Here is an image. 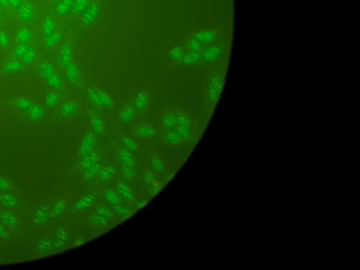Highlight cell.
<instances>
[{
	"instance_id": "obj_1",
	"label": "cell",
	"mask_w": 360,
	"mask_h": 270,
	"mask_svg": "<svg viewBox=\"0 0 360 270\" xmlns=\"http://www.w3.org/2000/svg\"><path fill=\"white\" fill-rule=\"evenodd\" d=\"M86 102L90 108L98 112H111L117 107L114 95L94 85H89L85 89Z\"/></svg>"
},
{
	"instance_id": "obj_2",
	"label": "cell",
	"mask_w": 360,
	"mask_h": 270,
	"mask_svg": "<svg viewBox=\"0 0 360 270\" xmlns=\"http://www.w3.org/2000/svg\"><path fill=\"white\" fill-rule=\"evenodd\" d=\"M119 218L113 209L106 203H97L90 211L88 224L96 232L107 231L115 225Z\"/></svg>"
},
{
	"instance_id": "obj_3",
	"label": "cell",
	"mask_w": 360,
	"mask_h": 270,
	"mask_svg": "<svg viewBox=\"0 0 360 270\" xmlns=\"http://www.w3.org/2000/svg\"><path fill=\"white\" fill-rule=\"evenodd\" d=\"M225 82V71H210L206 77L204 88V102L208 113H213L218 102Z\"/></svg>"
},
{
	"instance_id": "obj_4",
	"label": "cell",
	"mask_w": 360,
	"mask_h": 270,
	"mask_svg": "<svg viewBox=\"0 0 360 270\" xmlns=\"http://www.w3.org/2000/svg\"><path fill=\"white\" fill-rule=\"evenodd\" d=\"M186 144L194 140L197 134V125L193 114L184 108L177 125L173 129Z\"/></svg>"
},
{
	"instance_id": "obj_5",
	"label": "cell",
	"mask_w": 360,
	"mask_h": 270,
	"mask_svg": "<svg viewBox=\"0 0 360 270\" xmlns=\"http://www.w3.org/2000/svg\"><path fill=\"white\" fill-rule=\"evenodd\" d=\"M152 101V89L149 87H142L132 93L128 102L135 108L139 115H145L150 111Z\"/></svg>"
},
{
	"instance_id": "obj_6",
	"label": "cell",
	"mask_w": 360,
	"mask_h": 270,
	"mask_svg": "<svg viewBox=\"0 0 360 270\" xmlns=\"http://www.w3.org/2000/svg\"><path fill=\"white\" fill-rule=\"evenodd\" d=\"M223 35L222 28L206 27L191 30L187 34L185 37L194 40L206 47L213 44L221 43V38Z\"/></svg>"
},
{
	"instance_id": "obj_7",
	"label": "cell",
	"mask_w": 360,
	"mask_h": 270,
	"mask_svg": "<svg viewBox=\"0 0 360 270\" xmlns=\"http://www.w3.org/2000/svg\"><path fill=\"white\" fill-rule=\"evenodd\" d=\"M184 108L179 106H166L161 110L157 119V124L161 132L173 130L177 125Z\"/></svg>"
},
{
	"instance_id": "obj_8",
	"label": "cell",
	"mask_w": 360,
	"mask_h": 270,
	"mask_svg": "<svg viewBox=\"0 0 360 270\" xmlns=\"http://www.w3.org/2000/svg\"><path fill=\"white\" fill-rule=\"evenodd\" d=\"M161 130L153 123H136L131 129V134L139 142H154L160 139Z\"/></svg>"
},
{
	"instance_id": "obj_9",
	"label": "cell",
	"mask_w": 360,
	"mask_h": 270,
	"mask_svg": "<svg viewBox=\"0 0 360 270\" xmlns=\"http://www.w3.org/2000/svg\"><path fill=\"white\" fill-rule=\"evenodd\" d=\"M0 220L13 235L22 233L24 221L18 211L0 208Z\"/></svg>"
},
{
	"instance_id": "obj_10",
	"label": "cell",
	"mask_w": 360,
	"mask_h": 270,
	"mask_svg": "<svg viewBox=\"0 0 360 270\" xmlns=\"http://www.w3.org/2000/svg\"><path fill=\"white\" fill-rule=\"evenodd\" d=\"M50 222V203L47 201H39L36 203L32 216L33 227L36 229H43Z\"/></svg>"
},
{
	"instance_id": "obj_11",
	"label": "cell",
	"mask_w": 360,
	"mask_h": 270,
	"mask_svg": "<svg viewBox=\"0 0 360 270\" xmlns=\"http://www.w3.org/2000/svg\"><path fill=\"white\" fill-rule=\"evenodd\" d=\"M101 17V1L90 0L87 8L83 11L79 22L85 28H93L99 22Z\"/></svg>"
},
{
	"instance_id": "obj_12",
	"label": "cell",
	"mask_w": 360,
	"mask_h": 270,
	"mask_svg": "<svg viewBox=\"0 0 360 270\" xmlns=\"http://www.w3.org/2000/svg\"><path fill=\"white\" fill-rule=\"evenodd\" d=\"M23 202L24 197L15 189L0 193V208L19 212L23 206Z\"/></svg>"
},
{
	"instance_id": "obj_13",
	"label": "cell",
	"mask_w": 360,
	"mask_h": 270,
	"mask_svg": "<svg viewBox=\"0 0 360 270\" xmlns=\"http://www.w3.org/2000/svg\"><path fill=\"white\" fill-rule=\"evenodd\" d=\"M113 188L125 204L132 206V205L137 202V194L132 184L123 180H118L115 182Z\"/></svg>"
},
{
	"instance_id": "obj_14",
	"label": "cell",
	"mask_w": 360,
	"mask_h": 270,
	"mask_svg": "<svg viewBox=\"0 0 360 270\" xmlns=\"http://www.w3.org/2000/svg\"><path fill=\"white\" fill-rule=\"evenodd\" d=\"M98 193L95 190L89 191L79 197L73 205V210L75 213L90 212L99 199Z\"/></svg>"
},
{
	"instance_id": "obj_15",
	"label": "cell",
	"mask_w": 360,
	"mask_h": 270,
	"mask_svg": "<svg viewBox=\"0 0 360 270\" xmlns=\"http://www.w3.org/2000/svg\"><path fill=\"white\" fill-rule=\"evenodd\" d=\"M188 49L186 47L183 40L175 42L165 51L163 57L166 62L171 63L172 65L177 66L183 60Z\"/></svg>"
},
{
	"instance_id": "obj_16",
	"label": "cell",
	"mask_w": 360,
	"mask_h": 270,
	"mask_svg": "<svg viewBox=\"0 0 360 270\" xmlns=\"http://www.w3.org/2000/svg\"><path fill=\"white\" fill-rule=\"evenodd\" d=\"M148 168L151 175L164 176L169 172L170 165L166 158L155 153L148 159Z\"/></svg>"
},
{
	"instance_id": "obj_17",
	"label": "cell",
	"mask_w": 360,
	"mask_h": 270,
	"mask_svg": "<svg viewBox=\"0 0 360 270\" xmlns=\"http://www.w3.org/2000/svg\"><path fill=\"white\" fill-rule=\"evenodd\" d=\"M139 120V113L135 108L128 102L123 104L119 108L117 113V121L123 125H132L138 123Z\"/></svg>"
},
{
	"instance_id": "obj_18",
	"label": "cell",
	"mask_w": 360,
	"mask_h": 270,
	"mask_svg": "<svg viewBox=\"0 0 360 270\" xmlns=\"http://www.w3.org/2000/svg\"><path fill=\"white\" fill-rule=\"evenodd\" d=\"M115 162L119 167H138L137 156L118 145L115 148Z\"/></svg>"
},
{
	"instance_id": "obj_19",
	"label": "cell",
	"mask_w": 360,
	"mask_h": 270,
	"mask_svg": "<svg viewBox=\"0 0 360 270\" xmlns=\"http://www.w3.org/2000/svg\"><path fill=\"white\" fill-rule=\"evenodd\" d=\"M81 111V104L76 99L64 101L61 104L59 113L61 118L64 121H70L75 119Z\"/></svg>"
},
{
	"instance_id": "obj_20",
	"label": "cell",
	"mask_w": 360,
	"mask_h": 270,
	"mask_svg": "<svg viewBox=\"0 0 360 270\" xmlns=\"http://www.w3.org/2000/svg\"><path fill=\"white\" fill-rule=\"evenodd\" d=\"M88 131L97 138L107 134L108 132L107 121L100 112H95L91 115L88 122Z\"/></svg>"
},
{
	"instance_id": "obj_21",
	"label": "cell",
	"mask_w": 360,
	"mask_h": 270,
	"mask_svg": "<svg viewBox=\"0 0 360 270\" xmlns=\"http://www.w3.org/2000/svg\"><path fill=\"white\" fill-rule=\"evenodd\" d=\"M97 146V137L89 132L83 135L79 142L77 147V153L79 157H85L90 156L95 151Z\"/></svg>"
},
{
	"instance_id": "obj_22",
	"label": "cell",
	"mask_w": 360,
	"mask_h": 270,
	"mask_svg": "<svg viewBox=\"0 0 360 270\" xmlns=\"http://www.w3.org/2000/svg\"><path fill=\"white\" fill-rule=\"evenodd\" d=\"M35 254L39 257L54 254V236L45 235L37 238L35 241Z\"/></svg>"
},
{
	"instance_id": "obj_23",
	"label": "cell",
	"mask_w": 360,
	"mask_h": 270,
	"mask_svg": "<svg viewBox=\"0 0 360 270\" xmlns=\"http://www.w3.org/2000/svg\"><path fill=\"white\" fill-rule=\"evenodd\" d=\"M68 209V201L64 198L55 199L50 203L51 221H58L63 219L67 214Z\"/></svg>"
},
{
	"instance_id": "obj_24",
	"label": "cell",
	"mask_w": 360,
	"mask_h": 270,
	"mask_svg": "<svg viewBox=\"0 0 360 270\" xmlns=\"http://www.w3.org/2000/svg\"><path fill=\"white\" fill-rule=\"evenodd\" d=\"M160 140L163 145L170 148V149H176V148L181 147L186 144L183 139L175 130L161 132Z\"/></svg>"
},
{
	"instance_id": "obj_25",
	"label": "cell",
	"mask_w": 360,
	"mask_h": 270,
	"mask_svg": "<svg viewBox=\"0 0 360 270\" xmlns=\"http://www.w3.org/2000/svg\"><path fill=\"white\" fill-rule=\"evenodd\" d=\"M71 243V237L64 226H58L54 236V254L62 252Z\"/></svg>"
},
{
	"instance_id": "obj_26",
	"label": "cell",
	"mask_w": 360,
	"mask_h": 270,
	"mask_svg": "<svg viewBox=\"0 0 360 270\" xmlns=\"http://www.w3.org/2000/svg\"><path fill=\"white\" fill-rule=\"evenodd\" d=\"M79 164L81 165L79 168L87 177L94 176L98 172V159L93 154L88 157H81Z\"/></svg>"
},
{
	"instance_id": "obj_27",
	"label": "cell",
	"mask_w": 360,
	"mask_h": 270,
	"mask_svg": "<svg viewBox=\"0 0 360 270\" xmlns=\"http://www.w3.org/2000/svg\"><path fill=\"white\" fill-rule=\"evenodd\" d=\"M120 145L128 151L132 152L136 156H139L141 153V144L139 141L136 140L132 134H121L119 139Z\"/></svg>"
},
{
	"instance_id": "obj_28",
	"label": "cell",
	"mask_w": 360,
	"mask_h": 270,
	"mask_svg": "<svg viewBox=\"0 0 360 270\" xmlns=\"http://www.w3.org/2000/svg\"><path fill=\"white\" fill-rule=\"evenodd\" d=\"M176 67L182 68H202L199 53L187 51L183 60Z\"/></svg>"
},
{
	"instance_id": "obj_29",
	"label": "cell",
	"mask_w": 360,
	"mask_h": 270,
	"mask_svg": "<svg viewBox=\"0 0 360 270\" xmlns=\"http://www.w3.org/2000/svg\"><path fill=\"white\" fill-rule=\"evenodd\" d=\"M119 175L121 180L134 184L139 180L140 173L138 167H119Z\"/></svg>"
},
{
	"instance_id": "obj_30",
	"label": "cell",
	"mask_w": 360,
	"mask_h": 270,
	"mask_svg": "<svg viewBox=\"0 0 360 270\" xmlns=\"http://www.w3.org/2000/svg\"><path fill=\"white\" fill-rule=\"evenodd\" d=\"M64 76L66 81L71 85H77L79 81V68L75 62L64 68Z\"/></svg>"
},
{
	"instance_id": "obj_31",
	"label": "cell",
	"mask_w": 360,
	"mask_h": 270,
	"mask_svg": "<svg viewBox=\"0 0 360 270\" xmlns=\"http://www.w3.org/2000/svg\"><path fill=\"white\" fill-rule=\"evenodd\" d=\"M73 62V49H72L71 45L68 43H64L60 49L58 63H59L60 66L64 68Z\"/></svg>"
},
{
	"instance_id": "obj_32",
	"label": "cell",
	"mask_w": 360,
	"mask_h": 270,
	"mask_svg": "<svg viewBox=\"0 0 360 270\" xmlns=\"http://www.w3.org/2000/svg\"><path fill=\"white\" fill-rule=\"evenodd\" d=\"M17 14L21 22L27 23L33 20L35 17V10L29 3H24L18 9Z\"/></svg>"
},
{
	"instance_id": "obj_33",
	"label": "cell",
	"mask_w": 360,
	"mask_h": 270,
	"mask_svg": "<svg viewBox=\"0 0 360 270\" xmlns=\"http://www.w3.org/2000/svg\"><path fill=\"white\" fill-rule=\"evenodd\" d=\"M118 169L115 168V167L108 165V166L104 167L103 168H101L98 170V178L100 179L101 181L109 182L116 178V176H118Z\"/></svg>"
},
{
	"instance_id": "obj_34",
	"label": "cell",
	"mask_w": 360,
	"mask_h": 270,
	"mask_svg": "<svg viewBox=\"0 0 360 270\" xmlns=\"http://www.w3.org/2000/svg\"><path fill=\"white\" fill-rule=\"evenodd\" d=\"M33 39L31 32L27 28H22L17 31L15 35V42L18 45H28Z\"/></svg>"
},
{
	"instance_id": "obj_35",
	"label": "cell",
	"mask_w": 360,
	"mask_h": 270,
	"mask_svg": "<svg viewBox=\"0 0 360 270\" xmlns=\"http://www.w3.org/2000/svg\"><path fill=\"white\" fill-rule=\"evenodd\" d=\"M73 0H60L56 5V11L58 16L64 17L71 12Z\"/></svg>"
},
{
	"instance_id": "obj_36",
	"label": "cell",
	"mask_w": 360,
	"mask_h": 270,
	"mask_svg": "<svg viewBox=\"0 0 360 270\" xmlns=\"http://www.w3.org/2000/svg\"><path fill=\"white\" fill-rule=\"evenodd\" d=\"M42 33L43 35L47 36L55 33L57 30V24L54 19L46 18L43 20L41 24Z\"/></svg>"
},
{
	"instance_id": "obj_37",
	"label": "cell",
	"mask_w": 360,
	"mask_h": 270,
	"mask_svg": "<svg viewBox=\"0 0 360 270\" xmlns=\"http://www.w3.org/2000/svg\"><path fill=\"white\" fill-rule=\"evenodd\" d=\"M90 0H73L71 14L73 16L79 18L83 11L87 8Z\"/></svg>"
},
{
	"instance_id": "obj_38",
	"label": "cell",
	"mask_w": 360,
	"mask_h": 270,
	"mask_svg": "<svg viewBox=\"0 0 360 270\" xmlns=\"http://www.w3.org/2000/svg\"><path fill=\"white\" fill-rule=\"evenodd\" d=\"M28 117L33 121H39L45 117V111L41 106L33 104L27 112Z\"/></svg>"
},
{
	"instance_id": "obj_39",
	"label": "cell",
	"mask_w": 360,
	"mask_h": 270,
	"mask_svg": "<svg viewBox=\"0 0 360 270\" xmlns=\"http://www.w3.org/2000/svg\"><path fill=\"white\" fill-rule=\"evenodd\" d=\"M63 40L62 34L56 31L55 33L46 36L45 38V43L47 48L53 49L56 45H59Z\"/></svg>"
},
{
	"instance_id": "obj_40",
	"label": "cell",
	"mask_w": 360,
	"mask_h": 270,
	"mask_svg": "<svg viewBox=\"0 0 360 270\" xmlns=\"http://www.w3.org/2000/svg\"><path fill=\"white\" fill-rule=\"evenodd\" d=\"M47 85L51 88L56 91L62 90L63 88V80L57 73H54L51 75L46 81Z\"/></svg>"
},
{
	"instance_id": "obj_41",
	"label": "cell",
	"mask_w": 360,
	"mask_h": 270,
	"mask_svg": "<svg viewBox=\"0 0 360 270\" xmlns=\"http://www.w3.org/2000/svg\"><path fill=\"white\" fill-rule=\"evenodd\" d=\"M61 102H62V99L59 94L56 93H51L45 98V106L48 109H54L59 106Z\"/></svg>"
},
{
	"instance_id": "obj_42",
	"label": "cell",
	"mask_w": 360,
	"mask_h": 270,
	"mask_svg": "<svg viewBox=\"0 0 360 270\" xmlns=\"http://www.w3.org/2000/svg\"><path fill=\"white\" fill-rule=\"evenodd\" d=\"M39 71H41V79L45 81H46L51 75L55 73L54 66L49 62L42 63L39 66Z\"/></svg>"
},
{
	"instance_id": "obj_43",
	"label": "cell",
	"mask_w": 360,
	"mask_h": 270,
	"mask_svg": "<svg viewBox=\"0 0 360 270\" xmlns=\"http://www.w3.org/2000/svg\"><path fill=\"white\" fill-rule=\"evenodd\" d=\"M24 64L20 60H11L5 64V69L7 73H17L23 68Z\"/></svg>"
},
{
	"instance_id": "obj_44",
	"label": "cell",
	"mask_w": 360,
	"mask_h": 270,
	"mask_svg": "<svg viewBox=\"0 0 360 270\" xmlns=\"http://www.w3.org/2000/svg\"><path fill=\"white\" fill-rule=\"evenodd\" d=\"M14 184L8 177L0 174V193L14 189Z\"/></svg>"
},
{
	"instance_id": "obj_45",
	"label": "cell",
	"mask_w": 360,
	"mask_h": 270,
	"mask_svg": "<svg viewBox=\"0 0 360 270\" xmlns=\"http://www.w3.org/2000/svg\"><path fill=\"white\" fill-rule=\"evenodd\" d=\"M33 48L28 45H17L14 49V54L18 60H20L22 57L27 54L30 51L33 50Z\"/></svg>"
},
{
	"instance_id": "obj_46",
	"label": "cell",
	"mask_w": 360,
	"mask_h": 270,
	"mask_svg": "<svg viewBox=\"0 0 360 270\" xmlns=\"http://www.w3.org/2000/svg\"><path fill=\"white\" fill-rule=\"evenodd\" d=\"M13 236L14 235L0 220V241L5 242V241H10Z\"/></svg>"
},
{
	"instance_id": "obj_47",
	"label": "cell",
	"mask_w": 360,
	"mask_h": 270,
	"mask_svg": "<svg viewBox=\"0 0 360 270\" xmlns=\"http://www.w3.org/2000/svg\"><path fill=\"white\" fill-rule=\"evenodd\" d=\"M16 105L17 108H19L22 111L28 112L33 106V104L27 99L20 98L16 101Z\"/></svg>"
},
{
	"instance_id": "obj_48",
	"label": "cell",
	"mask_w": 360,
	"mask_h": 270,
	"mask_svg": "<svg viewBox=\"0 0 360 270\" xmlns=\"http://www.w3.org/2000/svg\"><path fill=\"white\" fill-rule=\"evenodd\" d=\"M21 62L26 65H30V64H33L35 60V53L34 49L28 52L27 54L25 55V56L22 57L20 59Z\"/></svg>"
},
{
	"instance_id": "obj_49",
	"label": "cell",
	"mask_w": 360,
	"mask_h": 270,
	"mask_svg": "<svg viewBox=\"0 0 360 270\" xmlns=\"http://www.w3.org/2000/svg\"><path fill=\"white\" fill-rule=\"evenodd\" d=\"M10 39L5 32H0V46L3 47H8L10 44Z\"/></svg>"
},
{
	"instance_id": "obj_50",
	"label": "cell",
	"mask_w": 360,
	"mask_h": 270,
	"mask_svg": "<svg viewBox=\"0 0 360 270\" xmlns=\"http://www.w3.org/2000/svg\"><path fill=\"white\" fill-rule=\"evenodd\" d=\"M8 1L9 6L16 9L19 8L20 6L24 3V0H8Z\"/></svg>"
},
{
	"instance_id": "obj_51",
	"label": "cell",
	"mask_w": 360,
	"mask_h": 270,
	"mask_svg": "<svg viewBox=\"0 0 360 270\" xmlns=\"http://www.w3.org/2000/svg\"><path fill=\"white\" fill-rule=\"evenodd\" d=\"M0 5L5 8H7L9 6L8 0H0Z\"/></svg>"
},
{
	"instance_id": "obj_52",
	"label": "cell",
	"mask_w": 360,
	"mask_h": 270,
	"mask_svg": "<svg viewBox=\"0 0 360 270\" xmlns=\"http://www.w3.org/2000/svg\"><path fill=\"white\" fill-rule=\"evenodd\" d=\"M53 1L54 2V3H58V1H60V0H53Z\"/></svg>"
},
{
	"instance_id": "obj_53",
	"label": "cell",
	"mask_w": 360,
	"mask_h": 270,
	"mask_svg": "<svg viewBox=\"0 0 360 270\" xmlns=\"http://www.w3.org/2000/svg\"><path fill=\"white\" fill-rule=\"evenodd\" d=\"M0 17H1V15H0Z\"/></svg>"
}]
</instances>
